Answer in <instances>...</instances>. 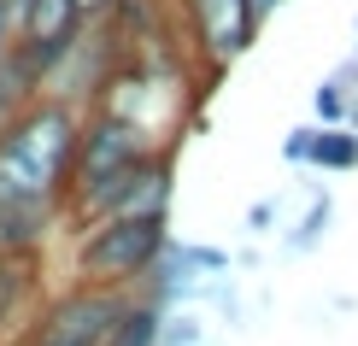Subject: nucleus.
I'll return each mask as SVG.
<instances>
[{
	"mask_svg": "<svg viewBox=\"0 0 358 346\" xmlns=\"http://www.w3.org/2000/svg\"><path fill=\"white\" fill-rule=\"evenodd\" d=\"M83 117L88 112H77L71 100L41 94V100H29L12 124H0V200L59 206V212H65Z\"/></svg>",
	"mask_w": 358,
	"mask_h": 346,
	"instance_id": "f257e3e1",
	"label": "nucleus"
},
{
	"mask_svg": "<svg viewBox=\"0 0 358 346\" xmlns=\"http://www.w3.org/2000/svg\"><path fill=\"white\" fill-rule=\"evenodd\" d=\"M171 217H117V223H94L77 235V282L88 288H117V294H141V282L153 276V264L171 247Z\"/></svg>",
	"mask_w": 358,
	"mask_h": 346,
	"instance_id": "f03ea898",
	"label": "nucleus"
},
{
	"mask_svg": "<svg viewBox=\"0 0 358 346\" xmlns=\"http://www.w3.org/2000/svg\"><path fill=\"white\" fill-rule=\"evenodd\" d=\"M171 194H176V153H147L136 171L112 176L100 194H88L83 206H71V223L77 229H94V223H117V217H171Z\"/></svg>",
	"mask_w": 358,
	"mask_h": 346,
	"instance_id": "7ed1b4c3",
	"label": "nucleus"
},
{
	"mask_svg": "<svg viewBox=\"0 0 358 346\" xmlns=\"http://www.w3.org/2000/svg\"><path fill=\"white\" fill-rule=\"evenodd\" d=\"M147 153H165V147H153L141 129H129L124 117H112V112H88L83 117V141H77V171H71L65 212H71V206H83L88 194H100L112 176L136 171ZM171 153H176V147H171Z\"/></svg>",
	"mask_w": 358,
	"mask_h": 346,
	"instance_id": "20e7f679",
	"label": "nucleus"
},
{
	"mask_svg": "<svg viewBox=\"0 0 358 346\" xmlns=\"http://www.w3.org/2000/svg\"><path fill=\"white\" fill-rule=\"evenodd\" d=\"M129 299H136V294L88 288V282H77V288H65V294H59L53 305L36 317L29 346H106L112 329H117V317L129 311Z\"/></svg>",
	"mask_w": 358,
	"mask_h": 346,
	"instance_id": "39448f33",
	"label": "nucleus"
},
{
	"mask_svg": "<svg viewBox=\"0 0 358 346\" xmlns=\"http://www.w3.org/2000/svg\"><path fill=\"white\" fill-rule=\"evenodd\" d=\"M171 12H176V24H182L188 53L206 65V77H223V71L259 41V29L247 18V0H176Z\"/></svg>",
	"mask_w": 358,
	"mask_h": 346,
	"instance_id": "423d86ee",
	"label": "nucleus"
},
{
	"mask_svg": "<svg viewBox=\"0 0 358 346\" xmlns=\"http://www.w3.org/2000/svg\"><path fill=\"white\" fill-rule=\"evenodd\" d=\"M65 217L59 206H24L0 200V259H36V247L53 235V223Z\"/></svg>",
	"mask_w": 358,
	"mask_h": 346,
	"instance_id": "0eeeda50",
	"label": "nucleus"
},
{
	"mask_svg": "<svg viewBox=\"0 0 358 346\" xmlns=\"http://www.w3.org/2000/svg\"><path fill=\"white\" fill-rule=\"evenodd\" d=\"M311 171H358V129H323L317 124V141H311Z\"/></svg>",
	"mask_w": 358,
	"mask_h": 346,
	"instance_id": "6e6552de",
	"label": "nucleus"
},
{
	"mask_svg": "<svg viewBox=\"0 0 358 346\" xmlns=\"http://www.w3.org/2000/svg\"><path fill=\"white\" fill-rule=\"evenodd\" d=\"M329 223H335V200H329V194H317V200L306 206V217L288 229V240H282V247H288V252H317L323 235H329Z\"/></svg>",
	"mask_w": 358,
	"mask_h": 346,
	"instance_id": "1a4fd4ad",
	"label": "nucleus"
},
{
	"mask_svg": "<svg viewBox=\"0 0 358 346\" xmlns=\"http://www.w3.org/2000/svg\"><path fill=\"white\" fill-rule=\"evenodd\" d=\"M176 259L188 264L194 282H217V276H229V270H235V259L223 247H200V240H176Z\"/></svg>",
	"mask_w": 358,
	"mask_h": 346,
	"instance_id": "9d476101",
	"label": "nucleus"
},
{
	"mask_svg": "<svg viewBox=\"0 0 358 346\" xmlns=\"http://www.w3.org/2000/svg\"><path fill=\"white\" fill-rule=\"evenodd\" d=\"M311 112H317L323 129H347V124H352V94H347L335 77H323L317 88H311Z\"/></svg>",
	"mask_w": 358,
	"mask_h": 346,
	"instance_id": "9b49d317",
	"label": "nucleus"
},
{
	"mask_svg": "<svg viewBox=\"0 0 358 346\" xmlns=\"http://www.w3.org/2000/svg\"><path fill=\"white\" fill-rule=\"evenodd\" d=\"M206 340V323L194 317V311H165V323H159V346H200Z\"/></svg>",
	"mask_w": 358,
	"mask_h": 346,
	"instance_id": "f8f14e48",
	"label": "nucleus"
},
{
	"mask_svg": "<svg viewBox=\"0 0 358 346\" xmlns=\"http://www.w3.org/2000/svg\"><path fill=\"white\" fill-rule=\"evenodd\" d=\"M311 141H317V124H300L282 135V159L288 164H311Z\"/></svg>",
	"mask_w": 358,
	"mask_h": 346,
	"instance_id": "ddd939ff",
	"label": "nucleus"
},
{
	"mask_svg": "<svg viewBox=\"0 0 358 346\" xmlns=\"http://www.w3.org/2000/svg\"><path fill=\"white\" fill-rule=\"evenodd\" d=\"M276 223V200H259V206H247V235H264Z\"/></svg>",
	"mask_w": 358,
	"mask_h": 346,
	"instance_id": "4468645a",
	"label": "nucleus"
},
{
	"mask_svg": "<svg viewBox=\"0 0 358 346\" xmlns=\"http://www.w3.org/2000/svg\"><path fill=\"white\" fill-rule=\"evenodd\" d=\"M276 6H282V0H247V18H252V29H264V24H271V18H276Z\"/></svg>",
	"mask_w": 358,
	"mask_h": 346,
	"instance_id": "2eb2a0df",
	"label": "nucleus"
},
{
	"mask_svg": "<svg viewBox=\"0 0 358 346\" xmlns=\"http://www.w3.org/2000/svg\"><path fill=\"white\" fill-rule=\"evenodd\" d=\"M83 12H88V24H94V18H112L117 0H83Z\"/></svg>",
	"mask_w": 358,
	"mask_h": 346,
	"instance_id": "dca6fc26",
	"label": "nucleus"
},
{
	"mask_svg": "<svg viewBox=\"0 0 358 346\" xmlns=\"http://www.w3.org/2000/svg\"><path fill=\"white\" fill-rule=\"evenodd\" d=\"M6 48H12V12H6V0H0V59H6Z\"/></svg>",
	"mask_w": 358,
	"mask_h": 346,
	"instance_id": "f3484780",
	"label": "nucleus"
},
{
	"mask_svg": "<svg viewBox=\"0 0 358 346\" xmlns=\"http://www.w3.org/2000/svg\"><path fill=\"white\" fill-rule=\"evenodd\" d=\"M29 6H36V0H6V12H12V24H18L24 12H29Z\"/></svg>",
	"mask_w": 358,
	"mask_h": 346,
	"instance_id": "a211bd4d",
	"label": "nucleus"
},
{
	"mask_svg": "<svg viewBox=\"0 0 358 346\" xmlns=\"http://www.w3.org/2000/svg\"><path fill=\"white\" fill-rule=\"evenodd\" d=\"M352 59H358V12H352Z\"/></svg>",
	"mask_w": 358,
	"mask_h": 346,
	"instance_id": "6ab92c4d",
	"label": "nucleus"
},
{
	"mask_svg": "<svg viewBox=\"0 0 358 346\" xmlns=\"http://www.w3.org/2000/svg\"><path fill=\"white\" fill-rule=\"evenodd\" d=\"M159 6H176V0H159Z\"/></svg>",
	"mask_w": 358,
	"mask_h": 346,
	"instance_id": "aec40b11",
	"label": "nucleus"
}]
</instances>
